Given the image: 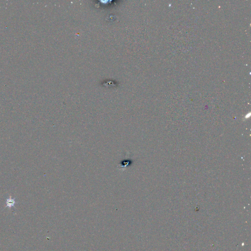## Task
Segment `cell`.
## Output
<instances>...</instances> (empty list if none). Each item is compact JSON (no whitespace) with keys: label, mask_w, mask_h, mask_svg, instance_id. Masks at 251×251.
Listing matches in <instances>:
<instances>
[{"label":"cell","mask_w":251,"mask_h":251,"mask_svg":"<svg viewBox=\"0 0 251 251\" xmlns=\"http://www.w3.org/2000/svg\"><path fill=\"white\" fill-rule=\"evenodd\" d=\"M6 204H7L6 207H11L12 206H14V205L15 204V199H12L11 198V197H10L9 198H8L7 199Z\"/></svg>","instance_id":"obj_1"}]
</instances>
